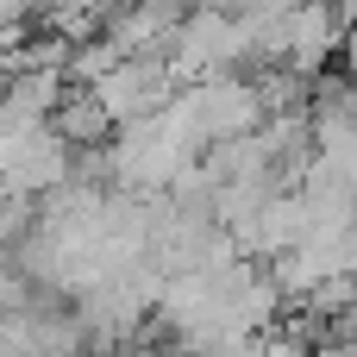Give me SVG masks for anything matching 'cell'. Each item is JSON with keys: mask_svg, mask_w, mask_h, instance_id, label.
<instances>
[{"mask_svg": "<svg viewBox=\"0 0 357 357\" xmlns=\"http://www.w3.org/2000/svg\"><path fill=\"white\" fill-rule=\"evenodd\" d=\"M50 132L63 138V151H100V144L113 138V119L94 107L88 88H75V94H63V107L50 113Z\"/></svg>", "mask_w": 357, "mask_h": 357, "instance_id": "1", "label": "cell"}]
</instances>
